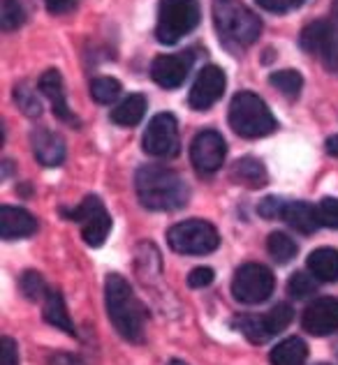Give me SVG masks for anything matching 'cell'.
Returning <instances> with one entry per match:
<instances>
[{"label": "cell", "mask_w": 338, "mask_h": 365, "mask_svg": "<svg viewBox=\"0 0 338 365\" xmlns=\"http://www.w3.org/2000/svg\"><path fill=\"white\" fill-rule=\"evenodd\" d=\"M167 243L179 255H209L218 250V229L207 220H186L167 232Z\"/></svg>", "instance_id": "6"}, {"label": "cell", "mask_w": 338, "mask_h": 365, "mask_svg": "<svg viewBox=\"0 0 338 365\" xmlns=\"http://www.w3.org/2000/svg\"><path fill=\"white\" fill-rule=\"evenodd\" d=\"M214 21L220 37L234 46H250L262 31V21L241 0H216Z\"/></svg>", "instance_id": "3"}, {"label": "cell", "mask_w": 338, "mask_h": 365, "mask_svg": "<svg viewBox=\"0 0 338 365\" xmlns=\"http://www.w3.org/2000/svg\"><path fill=\"white\" fill-rule=\"evenodd\" d=\"M37 88H40L44 98L51 102V109L56 113V118H61L63 123H74V125L79 123L74 113H72L70 104H67L61 72H58V70H46L40 76V81H37Z\"/></svg>", "instance_id": "17"}, {"label": "cell", "mask_w": 338, "mask_h": 365, "mask_svg": "<svg viewBox=\"0 0 338 365\" xmlns=\"http://www.w3.org/2000/svg\"><path fill=\"white\" fill-rule=\"evenodd\" d=\"M179 123L172 113H158L153 116L151 123L146 125V132H144L141 139V148L146 155L151 158H174L179 155Z\"/></svg>", "instance_id": "10"}, {"label": "cell", "mask_w": 338, "mask_h": 365, "mask_svg": "<svg viewBox=\"0 0 338 365\" xmlns=\"http://www.w3.org/2000/svg\"><path fill=\"white\" fill-rule=\"evenodd\" d=\"M33 153L42 167H61L65 160V141L61 134L46 128H37L31 134Z\"/></svg>", "instance_id": "16"}, {"label": "cell", "mask_w": 338, "mask_h": 365, "mask_svg": "<svg viewBox=\"0 0 338 365\" xmlns=\"http://www.w3.org/2000/svg\"><path fill=\"white\" fill-rule=\"evenodd\" d=\"M169 365H188V363H183V361H172Z\"/></svg>", "instance_id": "40"}, {"label": "cell", "mask_w": 338, "mask_h": 365, "mask_svg": "<svg viewBox=\"0 0 338 365\" xmlns=\"http://www.w3.org/2000/svg\"><path fill=\"white\" fill-rule=\"evenodd\" d=\"M317 292V282H315V277L311 275H306V273H294L292 277H289V282H287V294L292 296V299L297 301H304V299H311V296Z\"/></svg>", "instance_id": "30"}, {"label": "cell", "mask_w": 338, "mask_h": 365, "mask_svg": "<svg viewBox=\"0 0 338 365\" xmlns=\"http://www.w3.org/2000/svg\"><path fill=\"white\" fill-rule=\"evenodd\" d=\"M190 72V56H158L151 63V76L160 88H179Z\"/></svg>", "instance_id": "15"}, {"label": "cell", "mask_w": 338, "mask_h": 365, "mask_svg": "<svg viewBox=\"0 0 338 365\" xmlns=\"http://www.w3.org/2000/svg\"><path fill=\"white\" fill-rule=\"evenodd\" d=\"M229 125L239 137L259 139L276 130V118L262 98L255 93H237L229 104Z\"/></svg>", "instance_id": "4"}, {"label": "cell", "mask_w": 338, "mask_h": 365, "mask_svg": "<svg viewBox=\"0 0 338 365\" xmlns=\"http://www.w3.org/2000/svg\"><path fill=\"white\" fill-rule=\"evenodd\" d=\"M336 354H338V342H336Z\"/></svg>", "instance_id": "42"}, {"label": "cell", "mask_w": 338, "mask_h": 365, "mask_svg": "<svg viewBox=\"0 0 338 365\" xmlns=\"http://www.w3.org/2000/svg\"><path fill=\"white\" fill-rule=\"evenodd\" d=\"M42 314H44V322L51 324L54 329H61L67 335H74V324L67 314V305L63 301V294L61 292H54L49 289V294L44 296V303H42Z\"/></svg>", "instance_id": "21"}, {"label": "cell", "mask_w": 338, "mask_h": 365, "mask_svg": "<svg viewBox=\"0 0 338 365\" xmlns=\"http://www.w3.org/2000/svg\"><path fill=\"white\" fill-rule=\"evenodd\" d=\"M26 21V12L19 0H3V28L5 31H16Z\"/></svg>", "instance_id": "31"}, {"label": "cell", "mask_w": 338, "mask_h": 365, "mask_svg": "<svg viewBox=\"0 0 338 365\" xmlns=\"http://www.w3.org/2000/svg\"><path fill=\"white\" fill-rule=\"evenodd\" d=\"M214 282V271L209 266H199V268H192L190 275H188V284L192 289H202V287H209Z\"/></svg>", "instance_id": "34"}, {"label": "cell", "mask_w": 338, "mask_h": 365, "mask_svg": "<svg viewBox=\"0 0 338 365\" xmlns=\"http://www.w3.org/2000/svg\"><path fill=\"white\" fill-rule=\"evenodd\" d=\"M14 100L19 104V109H21L28 118L42 116V102H40V98H37L35 91L28 83H19L16 86V88H14Z\"/></svg>", "instance_id": "28"}, {"label": "cell", "mask_w": 338, "mask_h": 365, "mask_svg": "<svg viewBox=\"0 0 338 365\" xmlns=\"http://www.w3.org/2000/svg\"><path fill=\"white\" fill-rule=\"evenodd\" d=\"M276 277L262 264H244L234 273L232 280V294L239 303L246 305H259L274 294Z\"/></svg>", "instance_id": "9"}, {"label": "cell", "mask_w": 338, "mask_h": 365, "mask_svg": "<svg viewBox=\"0 0 338 365\" xmlns=\"http://www.w3.org/2000/svg\"><path fill=\"white\" fill-rule=\"evenodd\" d=\"M19 289H21V294L28 301H44V296L49 294L44 277L37 271H26L19 277Z\"/></svg>", "instance_id": "27"}, {"label": "cell", "mask_w": 338, "mask_h": 365, "mask_svg": "<svg viewBox=\"0 0 338 365\" xmlns=\"http://www.w3.org/2000/svg\"><path fill=\"white\" fill-rule=\"evenodd\" d=\"M76 3H79V0H44L46 12H51V14H67V12H72V9L76 7Z\"/></svg>", "instance_id": "37"}, {"label": "cell", "mask_w": 338, "mask_h": 365, "mask_svg": "<svg viewBox=\"0 0 338 365\" xmlns=\"http://www.w3.org/2000/svg\"><path fill=\"white\" fill-rule=\"evenodd\" d=\"M327 150H329L332 155L338 158V134H336V137H329V139H327Z\"/></svg>", "instance_id": "39"}, {"label": "cell", "mask_w": 338, "mask_h": 365, "mask_svg": "<svg viewBox=\"0 0 338 365\" xmlns=\"http://www.w3.org/2000/svg\"><path fill=\"white\" fill-rule=\"evenodd\" d=\"M317 213H320V222L322 227H332L338 229V199L336 197H327L320 201L317 206Z\"/></svg>", "instance_id": "32"}, {"label": "cell", "mask_w": 338, "mask_h": 365, "mask_svg": "<svg viewBox=\"0 0 338 365\" xmlns=\"http://www.w3.org/2000/svg\"><path fill=\"white\" fill-rule=\"evenodd\" d=\"M302 326L306 333L317 335H332L338 331V299H317L304 310Z\"/></svg>", "instance_id": "14"}, {"label": "cell", "mask_w": 338, "mask_h": 365, "mask_svg": "<svg viewBox=\"0 0 338 365\" xmlns=\"http://www.w3.org/2000/svg\"><path fill=\"white\" fill-rule=\"evenodd\" d=\"M232 178L244 182L248 187H264L267 185V169L259 160L244 158L237 162L234 169H232Z\"/></svg>", "instance_id": "24"}, {"label": "cell", "mask_w": 338, "mask_h": 365, "mask_svg": "<svg viewBox=\"0 0 338 365\" xmlns=\"http://www.w3.org/2000/svg\"><path fill=\"white\" fill-rule=\"evenodd\" d=\"M0 365H19V347L7 335L0 340Z\"/></svg>", "instance_id": "35"}, {"label": "cell", "mask_w": 338, "mask_h": 365, "mask_svg": "<svg viewBox=\"0 0 338 365\" xmlns=\"http://www.w3.org/2000/svg\"><path fill=\"white\" fill-rule=\"evenodd\" d=\"M91 95L98 104H111L121 95V83L111 76H98L91 81Z\"/></svg>", "instance_id": "29"}, {"label": "cell", "mask_w": 338, "mask_h": 365, "mask_svg": "<svg viewBox=\"0 0 338 365\" xmlns=\"http://www.w3.org/2000/svg\"><path fill=\"white\" fill-rule=\"evenodd\" d=\"M285 199H278V197H267L264 201H259L257 206V213L262 215L264 220H283L285 213Z\"/></svg>", "instance_id": "33"}, {"label": "cell", "mask_w": 338, "mask_h": 365, "mask_svg": "<svg viewBox=\"0 0 338 365\" xmlns=\"http://www.w3.org/2000/svg\"><path fill=\"white\" fill-rule=\"evenodd\" d=\"M46 365H86L79 356H74V354H65V351H58V354H51Z\"/></svg>", "instance_id": "38"}, {"label": "cell", "mask_w": 338, "mask_h": 365, "mask_svg": "<svg viewBox=\"0 0 338 365\" xmlns=\"http://www.w3.org/2000/svg\"><path fill=\"white\" fill-rule=\"evenodd\" d=\"M308 359V347L302 338H287L278 342L269 354L272 365H304Z\"/></svg>", "instance_id": "23"}, {"label": "cell", "mask_w": 338, "mask_h": 365, "mask_svg": "<svg viewBox=\"0 0 338 365\" xmlns=\"http://www.w3.org/2000/svg\"><path fill=\"white\" fill-rule=\"evenodd\" d=\"M144 113H146V98L139 93L128 95L121 104H116V109H111V120L123 128H134L139 125Z\"/></svg>", "instance_id": "22"}, {"label": "cell", "mask_w": 338, "mask_h": 365, "mask_svg": "<svg viewBox=\"0 0 338 365\" xmlns=\"http://www.w3.org/2000/svg\"><path fill=\"white\" fill-rule=\"evenodd\" d=\"M37 232V220L24 208L3 206L0 208V234L5 241H19Z\"/></svg>", "instance_id": "18"}, {"label": "cell", "mask_w": 338, "mask_h": 365, "mask_svg": "<svg viewBox=\"0 0 338 365\" xmlns=\"http://www.w3.org/2000/svg\"><path fill=\"white\" fill-rule=\"evenodd\" d=\"M294 310L287 303H276L264 314H241L234 319V326L246 335L253 344H264L274 335L283 333L292 324Z\"/></svg>", "instance_id": "7"}, {"label": "cell", "mask_w": 338, "mask_h": 365, "mask_svg": "<svg viewBox=\"0 0 338 365\" xmlns=\"http://www.w3.org/2000/svg\"><path fill=\"white\" fill-rule=\"evenodd\" d=\"M225 83H227L225 72L216 65H207L204 70L197 74V79L190 88V98H188L190 107L197 111L211 109L220 98H223Z\"/></svg>", "instance_id": "13"}, {"label": "cell", "mask_w": 338, "mask_h": 365, "mask_svg": "<svg viewBox=\"0 0 338 365\" xmlns=\"http://www.w3.org/2000/svg\"><path fill=\"white\" fill-rule=\"evenodd\" d=\"M134 187L144 208L149 210H177L190 199V190L174 169L162 165H146L134 176Z\"/></svg>", "instance_id": "1"}, {"label": "cell", "mask_w": 338, "mask_h": 365, "mask_svg": "<svg viewBox=\"0 0 338 365\" xmlns=\"http://www.w3.org/2000/svg\"><path fill=\"white\" fill-rule=\"evenodd\" d=\"M202 9L197 0H162L156 37L162 44H177L183 35L199 26Z\"/></svg>", "instance_id": "5"}, {"label": "cell", "mask_w": 338, "mask_h": 365, "mask_svg": "<svg viewBox=\"0 0 338 365\" xmlns=\"http://www.w3.org/2000/svg\"><path fill=\"white\" fill-rule=\"evenodd\" d=\"M306 0H257V5L267 12H289V9L302 7Z\"/></svg>", "instance_id": "36"}, {"label": "cell", "mask_w": 338, "mask_h": 365, "mask_svg": "<svg viewBox=\"0 0 338 365\" xmlns=\"http://www.w3.org/2000/svg\"><path fill=\"white\" fill-rule=\"evenodd\" d=\"M317 365H329V363H317Z\"/></svg>", "instance_id": "41"}, {"label": "cell", "mask_w": 338, "mask_h": 365, "mask_svg": "<svg viewBox=\"0 0 338 365\" xmlns=\"http://www.w3.org/2000/svg\"><path fill=\"white\" fill-rule=\"evenodd\" d=\"M104 305H107V314L121 338H125L128 342L144 340L146 312H144L141 303L137 301L132 287L123 275H107V280H104Z\"/></svg>", "instance_id": "2"}, {"label": "cell", "mask_w": 338, "mask_h": 365, "mask_svg": "<svg viewBox=\"0 0 338 365\" xmlns=\"http://www.w3.org/2000/svg\"><path fill=\"white\" fill-rule=\"evenodd\" d=\"M65 213L72 222L81 227V236L86 245L100 247L107 241V236L111 232V215H109V210L104 208L100 197H95V195L86 197L79 206L72 210H65Z\"/></svg>", "instance_id": "8"}, {"label": "cell", "mask_w": 338, "mask_h": 365, "mask_svg": "<svg viewBox=\"0 0 338 365\" xmlns=\"http://www.w3.org/2000/svg\"><path fill=\"white\" fill-rule=\"evenodd\" d=\"M225 155H227L225 139L216 130L199 132L190 143V160L199 174H214V171H218L223 167Z\"/></svg>", "instance_id": "12"}, {"label": "cell", "mask_w": 338, "mask_h": 365, "mask_svg": "<svg viewBox=\"0 0 338 365\" xmlns=\"http://www.w3.org/2000/svg\"><path fill=\"white\" fill-rule=\"evenodd\" d=\"M302 49L320 56L322 63L336 70L338 67V24L334 21H313L302 33Z\"/></svg>", "instance_id": "11"}, {"label": "cell", "mask_w": 338, "mask_h": 365, "mask_svg": "<svg viewBox=\"0 0 338 365\" xmlns=\"http://www.w3.org/2000/svg\"><path fill=\"white\" fill-rule=\"evenodd\" d=\"M308 271L320 282H336L338 280V250L334 247H317L308 255Z\"/></svg>", "instance_id": "20"}, {"label": "cell", "mask_w": 338, "mask_h": 365, "mask_svg": "<svg viewBox=\"0 0 338 365\" xmlns=\"http://www.w3.org/2000/svg\"><path fill=\"white\" fill-rule=\"evenodd\" d=\"M283 220L299 234H313L322 227L317 208L306 201H287Z\"/></svg>", "instance_id": "19"}, {"label": "cell", "mask_w": 338, "mask_h": 365, "mask_svg": "<svg viewBox=\"0 0 338 365\" xmlns=\"http://www.w3.org/2000/svg\"><path fill=\"white\" fill-rule=\"evenodd\" d=\"M269 83H272L276 91H281L285 98H299L304 79L297 70H281L269 76Z\"/></svg>", "instance_id": "26"}, {"label": "cell", "mask_w": 338, "mask_h": 365, "mask_svg": "<svg viewBox=\"0 0 338 365\" xmlns=\"http://www.w3.org/2000/svg\"><path fill=\"white\" fill-rule=\"evenodd\" d=\"M267 250H269V255H272V259L276 264L292 262V259L297 257V252H299L297 243L283 232H274L272 236L267 238Z\"/></svg>", "instance_id": "25"}]
</instances>
